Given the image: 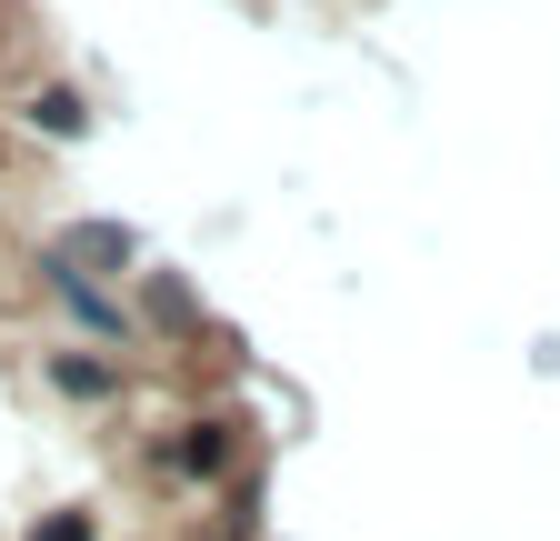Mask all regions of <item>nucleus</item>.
Listing matches in <instances>:
<instances>
[{
  "label": "nucleus",
  "mask_w": 560,
  "mask_h": 541,
  "mask_svg": "<svg viewBox=\"0 0 560 541\" xmlns=\"http://www.w3.org/2000/svg\"><path fill=\"white\" fill-rule=\"evenodd\" d=\"M50 291H60V311H70V321H91V331H101V342H110V331H120V301H110V291H91V281H81V270H50Z\"/></svg>",
  "instance_id": "1"
},
{
  "label": "nucleus",
  "mask_w": 560,
  "mask_h": 541,
  "mask_svg": "<svg viewBox=\"0 0 560 541\" xmlns=\"http://www.w3.org/2000/svg\"><path fill=\"white\" fill-rule=\"evenodd\" d=\"M50 381H60V391H81V401H110V361H81V352H60Z\"/></svg>",
  "instance_id": "4"
},
{
  "label": "nucleus",
  "mask_w": 560,
  "mask_h": 541,
  "mask_svg": "<svg viewBox=\"0 0 560 541\" xmlns=\"http://www.w3.org/2000/svg\"><path fill=\"white\" fill-rule=\"evenodd\" d=\"M31 120L50 130V141H81V130H91V101H81V91H40V101H31Z\"/></svg>",
  "instance_id": "3"
},
{
  "label": "nucleus",
  "mask_w": 560,
  "mask_h": 541,
  "mask_svg": "<svg viewBox=\"0 0 560 541\" xmlns=\"http://www.w3.org/2000/svg\"><path fill=\"white\" fill-rule=\"evenodd\" d=\"M31 541H101V531H91V511H40Z\"/></svg>",
  "instance_id": "5"
},
{
  "label": "nucleus",
  "mask_w": 560,
  "mask_h": 541,
  "mask_svg": "<svg viewBox=\"0 0 560 541\" xmlns=\"http://www.w3.org/2000/svg\"><path fill=\"white\" fill-rule=\"evenodd\" d=\"M221 461H231V422H190L171 441V471H221Z\"/></svg>",
  "instance_id": "2"
}]
</instances>
